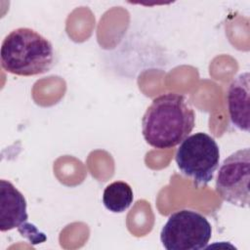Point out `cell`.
<instances>
[{
    "label": "cell",
    "instance_id": "cell-7",
    "mask_svg": "<svg viewBox=\"0 0 250 250\" xmlns=\"http://www.w3.org/2000/svg\"><path fill=\"white\" fill-rule=\"evenodd\" d=\"M249 72H243L232 80L228 90V108L230 122L237 129L249 132Z\"/></svg>",
    "mask_w": 250,
    "mask_h": 250
},
{
    "label": "cell",
    "instance_id": "cell-5",
    "mask_svg": "<svg viewBox=\"0 0 250 250\" xmlns=\"http://www.w3.org/2000/svg\"><path fill=\"white\" fill-rule=\"evenodd\" d=\"M250 149L241 148L225 158L219 167L215 188L222 199L238 207L249 206Z\"/></svg>",
    "mask_w": 250,
    "mask_h": 250
},
{
    "label": "cell",
    "instance_id": "cell-2",
    "mask_svg": "<svg viewBox=\"0 0 250 250\" xmlns=\"http://www.w3.org/2000/svg\"><path fill=\"white\" fill-rule=\"evenodd\" d=\"M0 55L3 69L19 76L48 72L55 60L52 43L29 27H18L6 35Z\"/></svg>",
    "mask_w": 250,
    "mask_h": 250
},
{
    "label": "cell",
    "instance_id": "cell-4",
    "mask_svg": "<svg viewBox=\"0 0 250 250\" xmlns=\"http://www.w3.org/2000/svg\"><path fill=\"white\" fill-rule=\"evenodd\" d=\"M211 236L206 217L189 209L172 213L160 231V241L167 250H200L206 248Z\"/></svg>",
    "mask_w": 250,
    "mask_h": 250
},
{
    "label": "cell",
    "instance_id": "cell-6",
    "mask_svg": "<svg viewBox=\"0 0 250 250\" xmlns=\"http://www.w3.org/2000/svg\"><path fill=\"white\" fill-rule=\"evenodd\" d=\"M26 200L22 193L9 181H0V229L8 231L17 229L21 235L28 238L32 243L46 240L34 225L27 222Z\"/></svg>",
    "mask_w": 250,
    "mask_h": 250
},
{
    "label": "cell",
    "instance_id": "cell-8",
    "mask_svg": "<svg viewBox=\"0 0 250 250\" xmlns=\"http://www.w3.org/2000/svg\"><path fill=\"white\" fill-rule=\"evenodd\" d=\"M134 200L131 187L122 181H115L107 185L103 193L104 207L112 213H122L127 210Z\"/></svg>",
    "mask_w": 250,
    "mask_h": 250
},
{
    "label": "cell",
    "instance_id": "cell-3",
    "mask_svg": "<svg viewBox=\"0 0 250 250\" xmlns=\"http://www.w3.org/2000/svg\"><path fill=\"white\" fill-rule=\"evenodd\" d=\"M175 160L184 176L191 179L196 186H205L213 180L219 167L220 148L214 138L198 132L181 143Z\"/></svg>",
    "mask_w": 250,
    "mask_h": 250
},
{
    "label": "cell",
    "instance_id": "cell-1",
    "mask_svg": "<svg viewBox=\"0 0 250 250\" xmlns=\"http://www.w3.org/2000/svg\"><path fill=\"white\" fill-rule=\"evenodd\" d=\"M195 125V113L188 100L181 94L166 93L153 99L142 118L145 141L159 149L182 143Z\"/></svg>",
    "mask_w": 250,
    "mask_h": 250
}]
</instances>
